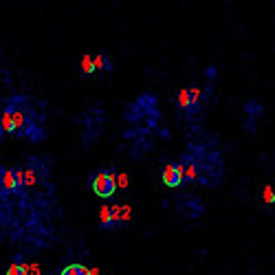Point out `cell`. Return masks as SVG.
I'll return each instance as SVG.
<instances>
[{
  "instance_id": "cell-4",
  "label": "cell",
  "mask_w": 275,
  "mask_h": 275,
  "mask_svg": "<svg viewBox=\"0 0 275 275\" xmlns=\"http://www.w3.org/2000/svg\"><path fill=\"white\" fill-rule=\"evenodd\" d=\"M11 194L20 196V192H18L16 174H13V168H4V165H0V196L7 198V196H11Z\"/></svg>"
},
{
  "instance_id": "cell-19",
  "label": "cell",
  "mask_w": 275,
  "mask_h": 275,
  "mask_svg": "<svg viewBox=\"0 0 275 275\" xmlns=\"http://www.w3.org/2000/svg\"><path fill=\"white\" fill-rule=\"evenodd\" d=\"M0 75H2V62H0Z\"/></svg>"
},
{
  "instance_id": "cell-1",
  "label": "cell",
  "mask_w": 275,
  "mask_h": 275,
  "mask_svg": "<svg viewBox=\"0 0 275 275\" xmlns=\"http://www.w3.org/2000/svg\"><path fill=\"white\" fill-rule=\"evenodd\" d=\"M0 119L7 135L29 139L33 143L44 139V128H42L44 112L29 95H11L7 99H0Z\"/></svg>"
},
{
  "instance_id": "cell-18",
  "label": "cell",
  "mask_w": 275,
  "mask_h": 275,
  "mask_svg": "<svg viewBox=\"0 0 275 275\" xmlns=\"http://www.w3.org/2000/svg\"><path fill=\"white\" fill-rule=\"evenodd\" d=\"M31 275H40V269H37V267H31Z\"/></svg>"
},
{
  "instance_id": "cell-10",
  "label": "cell",
  "mask_w": 275,
  "mask_h": 275,
  "mask_svg": "<svg viewBox=\"0 0 275 275\" xmlns=\"http://www.w3.org/2000/svg\"><path fill=\"white\" fill-rule=\"evenodd\" d=\"M176 103H178V108H181V110H185V112H194V106H192V93H189V88H183V91H178Z\"/></svg>"
},
{
  "instance_id": "cell-7",
  "label": "cell",
  "mask_w": 275,
  "mask_h": 275,
  "mask_svg": "<svg viewBox=\"0 0 275 275\" xmlns=\"http://www.w3.org/2000/svg\"><path fill=\"white\" fill-rule=\"evenodd\" d=\"M244 112L249 115V121H246V128L249 130H253V123L258 117H262V112H264V106L260 102H255V99H249V102L244 103Z\"/></svg>"
},
{
  "instance_id": "cell-17",
  "label": "cell",
  "mask_w": 275,
  "mask_h": 275,
  "mask_svg": "<svg viewBox=\"0 0 275 275\" xmlns=\"http://www.w3.org/2000/svg\"><path fill=\"white\" fill-rule=\"evenodd\" d=\"M7 135V132H4V126H2V119H0V141H2V137Z\"/></svg>"
},
{
  "instance_id": "cell-15",
  "label": "cell",
  "mask_w": 275,
  "mask_h": 275,
  "mask_svg": "<svg viewBox=\"0 0 275 275\" xmlns=\"http://www.w3.org/2000/svg\"><path fill=\"white\" fill-rule=\"evenodd\" d=\"M264 196H267V203H273L275 201V189L273 187H267V189H264Z\"/></svg>"
},
{
  "instance_id": "cell-11",
  "label": "cell",
  "mask_w": 275,
  "mask_h": 275,
  "mask_svg": "<svg viewBox=\"0 0 275 275\" xmlns=\"http://www.w3.org/2000/svg\"><path fill=\"white\" fill-rule=\"evenodd\" d=\"M7 275H29V267H27V264L22 262V255H18L16 262H13V264H9Z\"/></svg>"
},
{
  "instance_id": "cell-8",
  "label": "cell",
  "mask_w": 275,
  "mask_h": 275,
  "mask_svg": "<svg viewBox=\"0 0 275 275\" xmlns=\"http://www.w3.org/2000/svg\"><path fill=\"white\" fill-rule=\"evenodd\" d=\"M185 198H187V196H185ZM181 209H183V211L187 209V216H189V218H198V216H201V211H203V203L198 201V198L189 196L187 201L181 203Z\"/></svg>"
},
{
  "instance_id": "cell-3",
  "label": "cell",
  "mask_w": 275,
  "mask_h": 275,
  "mask_svg": "<svg viewBox=\"0 0 275 275\" xmlns=\"http://www.w3.org/2000/svg\"><path fill=\"white\" fill-rule=\"evenodd\" d=\"M91 189L95 192V196L99 198H112L117 192V176H115V170L108 168V170H99L91 176Z\"/></svg>"
},
{
  "instance_id": "cell-14",
  "label": "cell",
  "mask_w": 275,
  "mask_h": 275,
  "mask_svg": "<svg viewBox=\"0 0 275 275\" xmlns=\"http://www.w3.org/2000/svg\"><path fill=\"white\" fill-rule=\"evenodd\" d=\"M189 93H192V106H194V112L201 108V88H189Z\"/></svg>"
},
{
  "instance_id": "cell-13",
  "label": "cell",
  "mask_w": 275,
  "mask_h": 275,
  "mask_svg": "<svg viewBox=\"0 0 275 275\" xmlns=\"http://www.w3.org/2000/svg\"><path fill=\"white\" fill-rule=\"evenodd\" d=\"M82 73H84V75H93V73H97V70H95L93 55H84V58H82Z\"/></svg>"
},
{
  "instance_id": "cell-5",
  "label": "cell",
  "mask_w": 275,
  "mask_h": 275,
  "mask_svg": "<svg viewBox=\"0 0 275 275\" xmlns=\"http://www.w3.org/2000/svg\"><path fill=\"white\" fill-rule=\"evenodd\" d=\"M161 178H163V185H168V187H178L181 183H185L181 163H174V161L165 163L163 170H161Z\"/></svg>"
},
{
  "instance_id": "cell-2",
  "label": "cell",
  "mask_w": 275,
  "mask_h": 275,
  "mask_svg": "<svg viewBox=\"0 0 275 275\" xmlns=\"http://www.w3.org/2000/svg\"><path fill=\"white\" fill-rule=\"evenodd\" d=\"M13 174H16V181H18V192H20V196H22V194H27L31 187H35V185H40L42 181H46L49 170H46V165L42 163L37 156H29L25 163L13 168Z\"/></svg>"
},
{
  "instance_id": "cell-12",
  "label": "cell",
  "mask_w": 275,
  "mask_h": 275,
  "mask_svg": "<svg viewBox=\"0 0 275 275\" xmlns=\"http://www.w3.org/2000/svg\"><path fill=\"white\" fill-rule=\"evenodd\" d=\"M60 275H91V269L84 267V264L75 262V264H69V267H64V271Z\"/></svg>"
},
{
  "instance_id": "cell-9",
  "label": "cell",
  "mask_w": 275,
  "mask_h": 275,
  "mask_svg": "<svg viewBox=\"0 0 275 275\" xmlns=\"http://www.w3.org/2000/svg\"><path fill=\"white\" fill-rule=\"evenodd\" d=\"M93 62H95V70H99V73H112V62L108 55H103V53H97V55H93Z\"/></svg>"
},
{
  "instance_id": "cell-16",
  "label": "cell",
  "mask_w": 275,
  "mask_h": 275,
  "mask_svg": "<svg viewBox=\"0 0 275 275\" xmlns=\"http://www.w3.org/2000/svg\"><path fill=\"white\" fill-rule=\"evenodd\" d=\"M119 185L121 187H128V176L126 174H119Z\"/></svg>"
},
{
  "instance_id": "cell-6",
  "label": "cell",
  "mask_w": 275,
  "mask_h": 275,
  "mask_svg": "<svg viewBox=\"0 0 275 275\" xmlns=\"http://www.w3.org/2000/svg\"><path fill=\"white\" fill-rule=\"evenodd\" d=\"M99 225L102 229H117L121 225V214H119V205H106L99 211Z\"/></svg>"
}]
</instances>
